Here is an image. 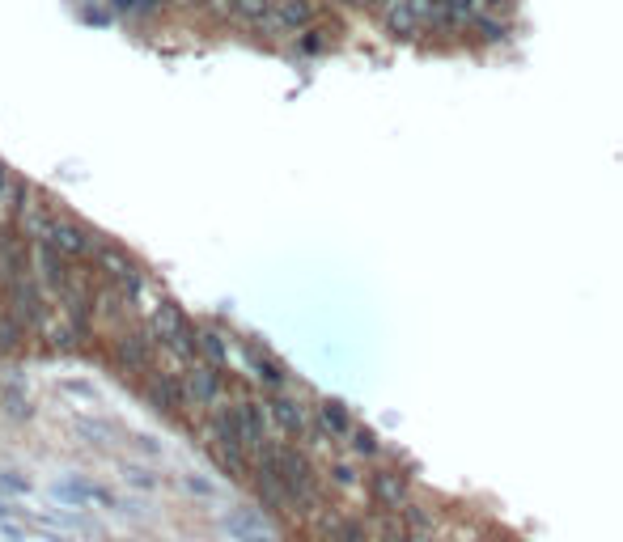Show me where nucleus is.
<instances>
[{
  "label": "nucleus",
  "mask_w": 623,
  "mask_h": 542,
  "mask_svg": "<svg viewBox=\"0 0 623 542\" xmlns=\"http://www.w3.org/2000/svg\"><path fill=\"white\" fill-rule=\"evenodd\" d=\"M331 483H335V487H356V471H352L348 462H335V466H331Z\"/></svg>",
  "instance_id": "nucleus-28"
},
{
  "label": "nucleus",
  "mask_w": 623,
  "mask_h": 542,
  "mask_svg": "<svg viewBox=\"0 0 623 542\" xmlns=\"http://www.w3.org/2000/svg\"><path fill=\"white\" fill-rule=\"evenodd\" d=\"M98 263H102V271H106V276H111L119 288H128V293H136V288H140V271H136V263H132L128 255H123V250H111V246L98 250Z\"/></svg>",
  "instance_id": "nucleus-15"
},
{
  "label": "nucleus",
  "mask_w": 623,
  "mask_h": 542,
  "mask_svg": "<svg viewBox=\"0 0 623 542\" xmlns=\"http://www.w3.org/2000/svg\"><path fill=\"white\" fill-rule=\"evenodd\" d=\"M267 411H272V420L280 432H289V437H306L310 432V415L306 407H301L297 399H289V394H276L272 403H267Z\"/></svg>",
  "instance_id": "nucleus-14"
},
{
  "label": "nucleus",
  "mask_w": 623,
  "mask_h": 542,
  "mask_svg": "<svg viewBox=\"0 0 623 542\" xmlns=\"http://www.w3.org/2000/svg\"><path fill=\"white\" fill-rule=\"evenodd\" d=\"M272 458H276V471H280V479H284V487L293 492V500H297V509H306V504H314L318 500V475H314V462L301 454V449H293V445H272Z\"/></svg>",
  "instance_id": "nucleus-1"
},
{
  "label": "nucleus",
  "mask_w": 623,
  "mask_h": 542,
  "mask_svg": "<svg viewBox=\"0 0 623 542\" xmlns=\"http://www.w3.org/2000/svg\"><path fill=\"white\" fill-rule=\"evenodd\" d=\"M246 360H251V369H255V377H259L263 386H272V390L284 386V365H280V360H272V356L259 352V348H246Z\"/></svg>",
  "instance_id": "nucleus-19"
},
{
  "label": "nucleus",
  "mask_w": 623,
  "mask_h": 542,
  "mask_svg": "<svg viewBox=\"0 0 623 542\" xmlns=\"http://www.w3.org/2000/svg\"><path fill=\"white\" fill-rule=\"evenodd\" d=\"M348 445H352V454L356 458H378L382 454V441H378V432L365 428V424H352L348 432Z\"/></svg>",
  "instance_id": "nucleus-22"
},
{
  "label": "nucleus",
  "mask_w": 623,
  "mask_h": 542,
  "mask_svg": "<svg viewBox=\"0 0 623 542\" xmlns=\"http://www.w3.org/2000/svg\"><path fill=\"white\" fill-rule=\"evenodd\" d=\"M225 530H229V538H238V542H280L276 530L267 526L259 513H251V509L229 513V517H225Z\"/></svg>",
  "instance_id": "nucleus-13"
},
{
  "label": "nucleus",
  "mask_w": 623,
  "mask_h": 542,
  "mask_svg": "<svg viewBox=\"0 0 623 542\" xmlns=\"http://www.w3.org/2000/svg\"><path fill=\"white\" fill-rule=\"evenodd\" d=\"M22 339H26V322L17 318L13 310L0 314V352H17V348H22Z\"/></svg>",
  "instance_id": "nucleus-23"
},
{
  "label": "nucleus",
  "mask_w": 623,
  "mask_h": 542,
  "mask_svg": "<svg viewBox=\"0 0 623 542\" xmlns=\"http://www.w3.org/2000/svg\"><path fill=\"white\" fill-rule=\"evenodd\" d=\"M382 26H386V34H395V39H420L424 34V22L412 9V0H382Z\"/></svg>",
  "instance_id": "nucleus-7"
},
{
  "label": "nucleus",
  "mask_w": 623,
  "mask_h": 542,
  "mask_svg": "<svg viewBox=\"0 0 623 542\" xmlns=\"http://www.w3.org/2000/svg\"><path fill=\"white\" fill-rule=\"evenodd\" d=\"M234 424H238V437H242V445L251 449V454H259V449L267 445V415H263L259 403L242 399V403L234 407Z\"/></svg>",
  "instance_id": "nucleus-10"
},
{
  "label": "nucleus",
  "mask_w": 623,
  "mask_h": 542,
  "mask_svg": "<svg viewBox=\"0 0 623 542\" xmlns=\"http://www.w3.org/2000/svg\"><path fill=\"white\" fill-rule=\"evenodd\" d=\"M77 432H81V437H89L94 445H106V437H111V428H106V424H89V420H81Z\"/></svg>",
  "instance_id": "nucleus-27"
},
{
  "label": "nucleus",
  "mask_w": 623,
  "mask_h": 542,
  "mask_svg": "<svg viewBox=\"0 0 623 542\" xmlns=\"http://www.w3.org/2000/svg\"><path fill=\"white\" fill-rule=\"evenodd\" d=\"M39 242L56 246L60 255H68V259H81V255L94 250V238H89V233L81 225H73V221H47V229L39 233Z\"/></svg>",
  "instance_id": "nucleus-4"
},
{
  "label": "nucleus",
  "mask_w": 623,
  "mask_h": 542,
  "mask_svg": "<svg viewBox=\"0 0 623 542\" xmlns=\"http://www.w3.org/2000/svg\"><path fill=\"white\" fill-rule=\"evenodd\" d=\"M369 496L378 509H403V504L412 500V483H407V475H399V471H373Z\"/></svg>",
  "instance_id": "nucleus-6"
},
{
  "label": "nucleus",
  "mask_w": 623,
  "mask_h": 542,
  "mask_svg": "<svg viewBox=\"0 0 623 542\" xmlns=\"http://www.w3.org/2000/svg\"><path fill=\"white\" fill-rule=\"evenodd\" d=\"M484 13H496V17H509L513 13V0H479Z\"/></svg>",
  "instance_id": "nucleus-29"
},
{
  "label": "nucleus",
  "mask_w": 623,
  "mask_h": 542,
  "mask_svg": "<svg viewBox=\"0 0 623 542\" xmlns=\"http://www.w3.org/2000/svg\"><path fill=\"white\" fill-rule=\"evenodd\" d=\"M323 542H373V538L365 534L361 521L331 513V517H323Z\"/></svg>",
  "instance_id": "nucleus-17"
},
{
  "label": "nucleus",
  "mask_w": 623,
  "mask_h": 542,
  "mask_svg": "<svg viewBox=\"0 0 623 542\" xmlns=\"http://www.w3.org/2000/svg\"><path fill=\"white\" fill-rule=\"evenodd\" d=\"M484 542H505V538H484Z\"/></svg>",
  "instance_id": "nucleus-35"
},
{
  "label": "nucleus",
  "mask_w": 623,
  "mask_h": 542,
  "mask_svg": "<svg viewBox=\"0 0 623 542\" xmlns=\"http://www.w3.org/2000/svg\"><path fill=\"white\" fill-rule=\"evenodd\" d=\"M314 0H280L272 9V17L263 22V30H276V34H289V30H310L314 22Z\"/></svg>",
  "instance_id": "nucleus-9"
},
{
  "label": "nucleus",
  "mask_w": 623,
  "mask_h": 542,
  "mask_svg": "<svg viewBox=\"0 0 623 542\" xmlns=\"http://www.w3.org/2000/svg\"><path fill=\"white\" fill-rule=\"evenodd\" d=\"M145 394H149L153 411H162V415H183L191 407V390L183 377H174V373H153Z\"/></svg>",
  "instance_id": "nucleus-3"
},
{
  "label": "nucleus",
  "mask_w": 623,
  "mask_h": 542,
  "mask_svg": "<svg viewBox=\"0 0 623 542\" xmlns=\"http://www.w3.org/2000/svg\"><path fill=\"white\" fill-rule=\"evenodd\" d=\"M318 424H323L331 437H348V432H352V415H348L344 403L327 399V403H318Z\"/></svg>",
  "instance_id": "nucleus-20"
},
{
  "label": "nucleus",
  "mask_w": 623,
  "mask_h": 542,
  "mask_svg": "<svg viewBox=\"0 0 623 542\" xmlns=\"http://www.w3.org/2000/svg\"><path fill=\"white\" fill-rule=\"evenodd\" d=\"M128 479H132L136 487H157V479H153L149 471H140V466H132V471H128Z\"/></svg>",
  "instance_id": "nucleus-30"
},
{
  "label": "nucleus",
  "mask_w": 623,
  "mask_h": 542,
  "mask_svg": "<svg viewBox=\"0 0 623 542\" xmlns=\"http://www.w3.org/2000/svg\"><path fill=\"white\" fill-rule=\"evenodd\" d=\"M462 34H471L475 43H509V22L496 13H484V9H467V17H462Z\"/></svg>",
  "instance_id": "nucleus-11"
},
{
  "label": "nucleus",
  "mask_w": 623,
  "mask_h": 542,
  "mask_svg": "<svg viewBox=\"0 0 623 542\" xmlns=\"http://www.w3.org/2000/svg\"><path fill=\"white\" fill-rule=\"evenodd\" d=\"M195 352H200L208 365H229V343H225V335L221 331H212V327H204V331H195Z\"/></svg>",
  "instance_id": "nucleus-18"
},
{
  "label": "nucleus",
  "mask_w": 623,
  "mask_h": 542,
  "mask_svg": "<svg viewBox=\"0 0 623 542\" xmlns=\"http://www.w3.org/2000/svg\"><path fill=\"white\" fill-rule=\"evenodd\" d=\"M272 0H229V13L238 17V22H246V26H263L267 17H272Z\"/></svg>",
  "instance_id": "nucleus-21"
},
{
  "label": "nucleus",
  "mask_w": 623,
  "mask_h": 542,
  "mask_svg": "<svg viewBox=\"0 0 623 542\" xmlns=\"http://www.w3.org/2000/svg\"><path fill=\"white\" fill-rule=\"evenodd\" d=\"M9 310L26 322V327H39V322L47 318V310H43V297H39V288H34L26 276H17V280H9Z\"/></svg>",
  "instance_id": "nucleus-8"
},
{
  "label": "nucleus",
  "mask_w": 623,
  "mask_h": 542,
  "mask_svg": "<svg viewBox=\"0 0 623 542\" xmlns=\"http://www.w3.org/2000/svg\"><path fill=\"white\" fill-rule=\"evenodd\" d=\"M187 390H191V403H217L221 390H225V377H221V365H208V360H200V365L191 369L187 377Z\"/></svg>",
  "instance_id": "nucleus-12"
},
{
  "label": "nucleus",
  "mask_w": 623,
  "mask_h": 542,
  "mask_svg": "<svg viewBox=\"0 0 623 542\" xmlns=\"http://www.w3.org/2000/svg\"><path fill=\"white\" fill-rule=\"evenodd\" d=\"M344 5H352V9H365V5H378V0H344Z\"/></svg>",
  "instance_id": "nucleus-34"
},
{
  "label": "nucleus",
  "mask_w": 623,
  "mask_h": 542,
  "mask_svg": "<svg viewBox=\"0 0 623 542\" xmlns=\"http://www.w3.org/2000/svg\"><path fill=\"white\" fill-rule=\"evenodd\" d=\"M412 542H437L433 530H412Z\"/></svg>",
  "instance_id": "nucleus-33"
},
{
  "label": "nucleus",
  "mask_w": 623,
  "mask_h": 542,
  "mask_svg": "<svg viewBox=\"0 0 623 542\" xmlns=\"http://www.w3.org/2000/svg\"><path fill=\"white\" fill-rule=\"evenodd\" d=\"M153 339L162 343V348H170L174 356H183V360L195 356V331L174 305H162V310L153 314Z\"/></svg>",
  "instance_id": "nucleus-2"
},
{
  "label": "nucleus",
  "mask_w": 623,
  "mask_h": 542,
  "mask_svg": "<svg viewBox=\"0 0 623 542\" xmlns=\"http://www.w3.org/2000/svg\"><path fill=\"white\" fill-rule=\"evenodd\" d=\"M68 255H60L56 246H39V271H43V280L56 288V293H64V284H68V276H73V271H68V263H64Z\"/></svg>",
  "instance_id": "nucleus-16"
},
{
  "label": "nucleus",
  "mask_w": 623,
  "mask_h": 542,
  "mask_svg": "<svg viewBox=\"0 0 623 542\" xmlns=\"http://www.w3.org/2000/svg\"><path fill=\"white\" fill-rule=\"evenodd\" d=\"M0 492L26 496V492H30V479H22V475H13V471H5V475H0Z\"/></svg>",
  "instance_id": "nucleus-26"
},
{
  "label": "nucleus",
  "mask_w": 623,
  "mask_h": 542,
  "mask_svg": "<svg viewBox=\"0 0 623 542\" xmlns=\"http://www.w3.org/2000/svg\"><path fill=\"white\" fill-rule=\"evenodd\" d=\"M327 34L331 30H306V39H301V51H306V56H318V51H327Z\"/></svg>",
  "instance_id": "nucleus-25"
},
{
  "label": "nucleus",
  "mask_w": 623,
  "mask_h": 542,
  "mask_svg": "<svg viewBox=\"0 0 623 542\" xmlns=\"http://www.w3.org/2000/svg\"><path fill=\"white\" fill-rule=\"evenodd\" d=\"M153 335H145V331H128V335H119V343H115V365L123 369V373H145L149 365H153Z\"/></svg>",
  "instance_id": "nucleus-5"
},
{
  "label": "nucleus",
  "mask_w": 623,
  "mask_h": 542,
  "mask_svg": "<svg viewBox=\"0 0 623 542\" xmlns=\"http://www.w3.org/2000/svg\"><path fill=\"white\" fill-rule=\"evenodd\" d=\"M0 526H5L9 534H17V526H13V509H9L5 500H0Z\"/></svg>",
  "instance_id": "nucleus-32"
},
{
  "label": "nucleus",
  "mask_w": 623,
  "mask_h": 542,
  "mask_svg": "<svg viewBox=\"0 0 623 542\" xmlns=\"http://www.w3.org/2000/svg\"><path fill=\"white\" fill-rule=\"evenodd\" d=\"M399 517L407 521V530H433V517H429V509H424V504H416V500H407L403 509H399Z\"/></svg>",
  "instance_id": "nucleus-24"
},
{
  "label": "nucleus",
  "mask_w": 623,
  "mask_h": 542,
  "mask_svg": "<svg viewBox=\"0 0 623 542\" xmlns=\"http://www.w3.org/2000/svg\"><path fill=\"white\" fill-rule=\"evenodd\" d=\"M187 492H200V496H212V483H204V479H195V475H187Z\"/></svg>",
  "instance_id": "nucleus-31"
}]
</instances>
